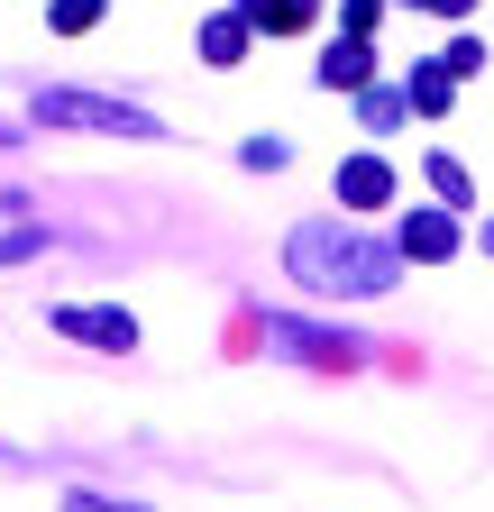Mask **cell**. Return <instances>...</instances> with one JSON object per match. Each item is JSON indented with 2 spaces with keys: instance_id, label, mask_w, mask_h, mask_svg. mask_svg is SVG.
<instances>
[{
  "instance_id": "obj_21",
  "label": "cell",
  "mask_w": 494,
  "mask_h": 512,
  "mask_svg": "<svg viewBox=\"0 0 494 512\" xmlns=\"http://www.w3.org/2000/svg\"><path fill=\"white\" fill-rule=\"evenodd\" d=\"M0 458H10V439H0Z\"/></svg>"
},
{
  "instance_id": "obj_20",
  "label": "cell",
  "mask_w": 494,
  "mask_h": 512,
  "mask_svg": "<svg viewBox=\"0 0 494 512\" xmlns=\"http://www.w3.org/2000/svg\"><path fill=\"white\" fill-rule=\"evenodd\" d=\"M476 247H485V256H494V211H485V220H476Z\"/></svg>"
},
{
  "instance_id": "obj_13",
  "label": "cell",
  "mask_w": 494,
  "mask_h": 512,
  "mask_svg": "<svg viewBox=\"0 0 494 512\" xmlns=\"http://www.w3.org/2000/svg\"><path fill=\"white\" fill-rule=\"evenodd\" d=\"M55 247V229L46 220H19V229H0V266H28V256H46Z\"/></svg>"
},
{
  "instance_id": "obj_6",
  "label": "cell",
  "mask_w": 494,
  "mask_h": 512,
  "mask_svg": "<svg viewBox=\"0 0 494 512\" xmlns=\"http://www.w3.org/2000/svg\"><path fill=\"white\" fill-rule=\"evenodd\" d=\"M394 247L412 256V266H449V256L467 247V229H458V211L440 202V211H412V220L394 229Z\"/></svg>"
},
{
  "instance_id": "obj_7",
  "label": "cell",
  "mask_w": 494,
  "mask_h": 512,
  "mask_svg": "<svg viewBox=\"0 0 494 512\" xmlns=\"http://www.w3.org/2000/svg\"><path fill=\"white\" fill-rule=\"evenodd\" d=\"M312 83H321V92H348V101L376 92V55H366V37H330L321 64H312Z\"/></svg>"
},
{
  "instance_id": "obj_19",
  "label": "cell",
  "mask_w": 494,
  "mask_h": 512,
  "mask_svg": "<svg viewBox=\"0 0 494 512\" xmlns=\"http://www.w3.org/2000/svg\"><path fill=\"white\" fill-rule=\"evenodd\" d=\"M403 10H430V19H467L476 0H403Z\"/></svg>"
},
{
  "instance_id": "obj_14",
  "label": "cell",
  "mask_w": 494,
  "mask_h": 512,
  "mask_svg": "<svg viewBox=\"0 0 494 512\" xmlns=\"http://www.w3.org/2000/svg\"><path fill=\"white\" fill-rule=\"evenodd\" d=\"M238 165H247V174H284V165H293V138H247Z\"/></svg>"
},
{
  "instance_id": "obj_11",
  "label": "cell",
  "mask_w": 494,
  "mask_h": 512,
  "mask_svg": "<svg viewBox=\"0 0 494 512\" xmlns=\"http://www.w3.org/2000/svg\"><path fill=\"white\" fill-rule=\"evenodd\" d=\"M101 19H110V0H46V28L55 37H92Z\"/></svg>"
},
{
  "instance_id": "obj_5",
  "label": "cell",
  "mask_w": 494,
  "mask_h": 512,
  "mask_svg": "<svg viewBox=\"0 0 494 512\" xmlns=\"http://www.w3.org/2000/svg\"><path fill=\"white\" fill-rule=\"evenodd\" d=\"M330 192H339V211H394V192H403V174H394V156H339V174H330Z\"/></svg>"
},
{
  "instance_id": "obj_16",
  "label": "cell",
  "mask_w": 494,
  "mask_h": 512,
  "mask_svg": "<svg viewBox=\"0 0 494 512\" xmlns=\"http://www.w3.org/2000/svg\"><path fill=\"white\" fill-rule=\"evenodd\" d=\"M65 512H156V503H129V494H92V485H74Z\"/></svg>"
},
{
  "instance_id": "obj_9",
  "label": "cell",
  "mask_w": 494,
  "mask_h": 512,
  "mask_svg": "<svg viewBox=\"0 0 494 512\" xmlns=\"http://www.w3.org/2000/svg\"><path fill=\"white\" fill-rule=\"evenodd\" d=\"M247 37H257V28H247V10L202 19V64H238V55H247Z\"/></svg>"
},
{
  "instance_id": "obj_10",
  "label": "cell",
  "mask_w": 494,
  "mask_h": 512,
  "mask_svg": "<svg viewBox=\"0 0 494 512\" xmlns=\"http://www.w3.org/2000/svg\"><path fill=\"white\" fill-rule=\"evenodd\" d=\"M403 92H412V119H440L458 83H449V64H412V74H403Z\"/></svg>"
},
{
  "instance_id": "obj_2",
  "label": "cell",
  "mask_w": 494,
  "mask_h": 512,
  "mask_svg": "<svg viewBox=\"0 0 494 512\" xmlns=\"http://www.w3.org/2000/svg\"><path fill=\"white\" fill-rule=\"evenodd\" d=\"M28 119H46V128H92V138H138V147L165 138L156 110L110 101V92H65V83H28Z\"/></svg>"
},
{
  "instance_id": "obj_12",
  "label": "cell",
  "mask_w": 494,
  "mask_h": 512,
  "mask_svg": "<svg viewBox=\"0 0 494 512\" xmlns=\"http://www.w3.org/2000/svg\"><path fill=\"white\" fill-rule=\"evenodd\" d=\"M357 119H366V128H403V119H412V92H403V83H385V92H357Z\"/></svg>"
},
{
  "instance_id": "obj_17",
  "label": "cell",
  "mask_w": 494,
  "mask_h": 512,
  "mask_svg": "<svg viewBox=\"0 0 494 512\" xmlns=\"http://www.w3.org/2000/svg\"><path fill=\"white\" fill-rule=\"evenodd\" d=\"M385 19V0H339V37H376Z\"/></svg>"
},
{
  "instance_id": "obj_15",
  "label": "cell",
  "mask_w": 494,
  "mask_h": 512,
  "mask_svg": "<svg viewBox=\"0 0 494 512\" xmlns=\"http://www.w3.org/2000/svg\"><path fill=\"white\" fill-rule=\"evenodd\" d=\"M430 192H440L449 211H467V165L458 156H430Z\"/></svg>"
},
{
  "instance_id": "obj_18",
  "label": "cell",
  "mask_w": 494,
  "mask_h": 512,
  "mask_svg": "<svg viewBox=\"0 0 494 512\" xmlns=\"http://www.w3.org/2000/svg\"><path fill=\"white\" fill-rule=\"evenodd\" d=\"M440 64H449V83H467V74H485V37H458V46L440 55Z\"/></svg>"
},
{
  "instance_id": "obj_3",
  "label": "cell",
  "mask_w": 494,
  "mask_h": 512,
  "mask_svg": "<svg viewBox=\"0 0 494 512\" xmlns=\"http://www.w3.org/2000/svg\"><path fill=\"white\" fill-rule=\"evenodd\" d=\"M266 357H293V366H312V375H348L366 348L348 330H312V320H293V311H266Z\"/></svg>"
},
{
  "instance_id": "obj_4",
  "label": "cell",
  "mask_w": 494,
  "mask_h": 512,
  "mask_svg": "<svg viewBox=\"0 0 494 512\" xmlns=\"http://www.w3.org/2000/svg\"><path fill=\"white\" fill-rule=\"evenodd\" d=\"M46 330H55V339H83V348H101V357H129V348H138V311H129V302H55Z\"/></svg>"
},
{
  "instance_id": "obj_1",
  "label": "cell",
  "mask_w": 494,
  "mask_h": 512,
  "mask_svg": "<svg viewBox=\"0 0 494 512\" xmlns=\"http://www.w3.org/2000/svg\"><path fill=\"white\" fill-rule=\"evenodd\" d=\"M412 266V256L394 238H366L357 220H293L284 229V275L302 293H339V302H376L394 293V275Z\"/></svg>"
},
{
  "instance_id": "obj_8",
  "label": "cell",
  "mask_w": 494,
  "mask_h": 512,
  "mask_svg": "<svg viewBox=\"0 0 494 512\" xmlns=\"http://www.w3.org/2000/svg\"><path fill=\"white\" fill-rule=\"evenodd\" d=\"M247 28L257 37H302V28H321V0H238Z\"/></svg>"
}]
</instances>
